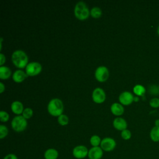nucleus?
I'll return each mask as SVG.
<instances>
[{"mask_svg": "<svg viewBox=\"0 0 159 159\" xmlns=\"http://www.w3.org/2000/svg\"><path fill=\"white\" fill-rule=\"evenodd\" d=\"M3 159H18L17 157L14 153H9L6 155Z\"/></svg>", "mask_w": 159, "mask_h": 159, "instance_id": "obj_29", "label": "nucleus"}, {"mask_svg": "<svg viewBox=\"0 0 159 159\" xmlns=\"http://www.w3.org/2000/svg\"><path fill=\"white\" fill-rule=\"evenodd\" d=\"M48 112L54 116H59L63 111V104L59 98H53L50 99L47 105Z\"/></svg>", "mask_w": 159, "mask_h": 159, "instance_id": "obj_2", "label": "nucleus"}, {"mask_svg": "<svg viewBox=\"0 0 159 159\" xmlns=\"http://www.w3.org/2000/svg\"><path fill=\"white\" fill-rule=\"evenodd\" d=\"M158 89H159V85H158Z\"/></svg>", "mask_w": 159, "mask_h": 159, "instance_id": "obj_35", "label": "nucleus"}, {"mask_svg": "<svg viewBox=\"0 0 159 159\" xmlns=\"http://www.w3.org/2000/svg\"><path fill=\"white\" fill-rule=\"evenodd\" d=\"M6 61V57L5 55L2 53H0V65L1 66H2L4 63Z\"/></svg>", "mask_w": 159, "mask_h": 159, "instance_id": "obj_30", "label": "nucleus"}, {"mask_svg": "<svg viewBox=\"0 0 159 159\" xmlns=\"http://www.w3.org/2000/svg\"><path fill=\"white\" fill-rule=\"evenodd\" d=\"M7 134H8L7 127L3 124H1L0 125V139H4L7 135Z\"/></svg>", "mask_w": 159, "mask_h": 159, "instance_id": "obj_23", "label": "nucleus"}, {"mask_svg": "<svg viewBox=\"0 0 159 159\" xmlns=\"http://www.w3.org/2000/svg\"><path fill=\"white\" fill-rule=\"evenodd\" d=\"M104 151L100 146L92 147L89 149L88 157L89 159H101Z\"/></svg>", "mask_w": 159, "mask_h": 159, "instance_id": "obj_10", "label": "nucleus"}, {"mask_svg": "<svg viewBox=\"0 0 159 159\" xmlns=\"http://www.w3.org/2000/svg\"><path fill=\"white\" fill-rule=\"evenodd\" d=\"M150 139L154 142H159V127H153L150 132Z\"/></svg>", "mask_w": 159, "mask_h": 159, "instance_id": "obj_18", "label": "nucleus"}, {"mask_svg": "<svg viewBox=\"0 0 159 159\" xmlns=\"http://www.w3.org/2000/svg\"><path fill=\"white\" fill-rule=\"evenodd\" d=\"M11 75V69L6 66H0V78L1 79H7Z\"/></svg>", "mask_w": 159, "mask_h": 159, "instance_id": "obj_17", "label": "nucleus"}, {"mask_svg": "<svg viewBox=\"0 0 159 159\" xmlns=\"http://www.w3.org/2000/svg\"><path fill=\"white\" fill-rule=\"evenodd\" d=\"M157 33H158V34L159 35V25H158V29H157Z\"/></svg>", "mask_w": 159, "mask_h": 159, "instance_id": "obj_34", "label": "nucleus"}, {"mask_svg": "<svg viewBox=\"0 0 159 159\" xmlns=\"http://www.w3.org/2000/svg\"><path fill=\"white\" fill-rule=\"evenodd\" d=\"M27 125L26 119L22 115H17L12 119L11 126L14 130L17 132L24 130Z\"/></svg>", "mask_w": 159, "mask_h": 159, "instance_id": "obj_4", "label": "nucleus"}, {"mask_svg": "<svg viewBox=\"0 0 159 159\" xmlns=\"http://www.w3.org/2000/svg\"><path fill=\"white\" fill-rule=\"evenodd\" d=\"M120 135H121V137L124 140H129L131 138L132 134H131V132L129 130L126 129H124V130L121 131Z\"/></svg>", "mask_w": 159, "mask_h": 159, "instance_id": "obj_24", "label": "nucleus"}, {"mask_svg": "<svg viewBox=\"0 0 159 159\" xmlns=\"http://www.w3.org/2000/svg\"><path fill=\"white\" fill-rule=\"evenodd\" d=\"M42 70V65L37 61L28 63L25 66V73L28 76H35L38 75Z\"/></svg>", "mask_w": 159, "mask_h": 159, "instance_id": "obj_6", "label": "nucleus"}, {"mask_svg": "<svg viewBox=\"0 0 159 159\" xmlns=\"http://www.w3.org/2000/svg\"><path fill=\"white\" fill-rule=\"evenodd\" d=\"M89 142L92 147H98L100 146L101 139L99 135H93L89 139Z\"/></svg>", "mask_w": 159, "mask_h": 159, "instance_id": "obj_19", "label": "nucleus"}, {"mask_svg": "<svg viewBox=\"0 0 159 159\" xmlns=\"http://www.w3.org/2000/svg\"><path fill=\"white\" fill-rule=\"evenodd\" d=\"M109 75V70L105 66H98L94 72V76L98 81L102 82L106 81Z\"/></svg>", "mask_w": 159, "mask_h": 159, "instance_id": "obj_8", "label": "nucleus"}, {"mask_svg": "<svg viewBox=\"0 0 159 159\" xmlns=\"http://www.w3.org/2000/svg\"><path fill=\"white\" fill-rule=\"evenodd\" d=\"M12 61L15 66L22 68L28 64V56L22 50H16L12 54Z\"/></svg>", "mask_w": 159, "mask_h": 159, "instance_id": "obj_1", "label": "nucleus"}, {"mask_svg": "<svg viewBox=\"0 0 159 159\" xmlns=\"http://www.w3.org/2000/svg\"><path fill=\"white\" fill-rule=\"evenodd\" d=\"M90 14L91 15L92 17L94 18H98L101 16L102 11L100 7L95 6L90 10Z\"/></svg>", "mask_w": 159, "mask_h": 159, "instance_id": "obj_21", "label": "nucleus"}, {"mask_svg": "<svg viewBox=\"0 0 159 159\" xmlns=\"http://www.w3.org/2000/svg\"><path fill=\"white\" fill-rule=\"evenodd\" d=\"M112 124L115 129L121 131L124 129H126L127 127V123L126 120L124 118L120 117H116L113 120Z\"/></svg>", "mask_w": 159, "mask_h": 159, "instance_id": "obj_12", "label": "nucleus"}, {"mask_svg": "<svg viewBox=\"0 0 159 159\" xmlns=\"http://www.w3.org/2000/svg\"><path fill=\"white\" fill-rule=\"evenodd\" d=\"M28 75L27 73L22 70H17L12 74V79L17 83L22 82Z\"/></svg>", "mask_w": 159, "mask_h": 159, "instance_id": "obj_13", "label": "nucleus"}, {"mask_svg": "<svg viewBox=\"0 0 159 159\" xmlns=\"http://www.w3.org/2000/svg\"><path fill=\"white\" fill-rule=\"evenodd\" d=\"M74 13L78 19L84 20L88 17L90 12L88 7L84 2L78 1L75 6Z\"/></svg>", "mask_w": 159, "mask_h": 159, "instance_id": "obj_3", "label": "nucleus"}, {"mask_svg": "<svg viewBox=\"0 0 159 159\" xmlns=\"http://www.w3.org/2000/svg\"><path fill=\"white\" fill-rule=\"evenodd\" d=\"M9 119V114L6 112L5 111H0V120L2 122H6Z\"/></svg>", "mask_w": 159, "mask_h": 159, "instance_id": "obj_26", "label": "nucleus"}, {"mask_svg": "<svg viewBox=\"0 0 159 159\" xmlns=\"http://www.w3.org/2000/svg\"><path fill=\"white\" fill-rule=\"evenodd\" d=\"M88 151L89 150L86 146L79 145L73 148L72 155L76 159H83L88 157Z\"/></svg>", "mask_w": 159, "mask_h": 159, "instance_id": "obj_5", "label": "nucleus"}, {"mask_svg": "<svg viewBox=\"0 0 159 159\" xmlns=\"http://www.w3.org/2000/svg\"><path fill=\"white\" fill-rule=\"evenodd\" d=\"M92 98L93 100L97 103L102 102L106 99V94L104 89L99 87L96 88L93 91Z\"/></svg>", "mask_w": 159, "mask_h": 159, "instance_id": "obj_9", "label": "nucleus"}, {"mask_svg": "<svg viewBox=\"0 0 159 159\" xmlns=\"http://www.w3.org/2000/svg\"><path fill=\"white\" fill-rule=\"evenodd\" d=\"M100 147L103 151L109 152L116 148V142L113 138L109 137H105L101 140Z\"/></svg>", "mask_w": 159, "mask_h": 159, "instance_id": "obj_7", "label": "nucleus"}, {"mask_svg": "<svg viewBox=\"0 0 159 159\" xmlns=\"http://www.w3.org/2000/svg\"><path fill=\"white\" fill-rule=\"evenodd\" d=\"M138 99H139L138 97H134V101H138Z\"/></svg>", "mask_w": 159, "mask_h": 159, "instance_id": "obj_33", "label": "nucleus"}, {"mask_svg": "<svg viewBox=\"0 0 159 159\" xmlns=\"http://www.w3.org/2000/svg\"><path fill=\"white\" fill-rule=\"evenodd\" d=\"M149 93L152 95H158L159 94V89L158 86H157L155 85H152L148 88Z\"/></svg>", "mask_w": 159, "mask_h": 159, "instance_id": "obj_27", "label": "nucleus"}, {"mask_svg": "<svg viewBox=\"0 0 159 159\" xmlns=\"http://www.w3.org/2000/svg\"><path fill=\"white\" fill-rule=\"evenodd\" d=\"M5 89V86L2 82H0V93H2Z\"/></svg>", "mask_w": 159, "mask_h": 159, "instance_id": "obj_31", "label": "nucleus"}, {"mask_svg": "<svg viewBox=\"0 0 159 159\" xmlns=\"http://www.w3.org/2000/svg\"><path fill=\"white\" fill-rule=\"evenodd\" d=\"M59 153L57 150L53 148H50L46 150L44 152L43 157L45 159H57Z\"/></svg>", "mask_w": 159, "mask_h": 159, "instance_id": "obj_14", "label": "nucleus"}, {"mask_svg": "<svg viewBox=\"0 0 159 159\" xmlns=\"http://www.w3.org/2000/svg\"><path fill=\"white\" fill-rule=\"evenodd\" d=\"M22 116L25 118V119H29L31 117V116L33 114V111L31 108L30 107H26L24 109L22 112Z\"/></svg>", "mask_w": 159, "mask_h": 159, "instance_id": "obj_25", "label": "nucleus"}, {"mask_svg": "<svg viewBox=\"0 0 159 159\" xmlns=\"http://www.w3.org/2000/svg\"><path fill=\"white\" fill-rule=\"evenodd\" d=\"M150 106L152 107L157 108L159 107V99L155 98L150 101Z\"/></svg>", "mask_w": 159, "mask_h": 159, "instance_id": "obj_28", "label": "nucleus"}, {"mask_svg": "<svg viewBox=\"0 0 159 159\" xmlns=\"http://www.w3.org/2000/svg\"><path fill=\"white\" fill-rule=\"evenodd\" d=\"M155 126H157V127H159V119H157V120L155 121Z\"/></svg>", "mask_w": 159, "mask_h": 159, "instance_id": "obj_32", "label": "nucleus"}, {"mask_svg": "<svg viewBox=\"0 0 159 159\" xmlns=\"http://www.w3.org/2000/svg\"><path fill=\"white\" fill-rule=\"evenodd\" d=\"M111 111L114 115L120 116L124 112V108L120 103L114 102L111 106Z\"/></svg>", "mask_w": 159, "mask_h": 159, "instance_id": "obj_16", "label": "nucleus"}, {"mask_svg": "<svg viewBox=\"0 0 159 159\" xmlns=\"http://www.w3.org/2000/svg\"><path fill=\"white\" fill-rule=\"evenodd\" d=\"M11 108L12 112L16 114H20L22 113L24 111V106L22 103L19 101H14L11 103Z\"/></svg>", "mask_w": 159, "mask_h": 159, "instance_id": "obj_15", "label": "nucleus"}, {"mask_svg": "<svg viewBox=\"0 0 159 159\" xmlns=\"http://www.w3.org/2000/svg\"><path fill=\"white\" fill-rule=\"evenodd\" d=\"M134 96L133 94L127 91H125L122 92L119 96V100L120 102L124 105H129L132 103L134 101Z\"/></svg>", "mask_w": 159, "mask_h": 159, "instance_id": "obj_11", "label": "nucleus"}, {"mask_svg": "<svg viewBox=\"0 0 159 159\" xmlns=\"http://www.w3.org/2000/svg\"><path fill=\"white\" fill-rule=\"evenodd\" d=\"M69 122L68 117L66 114H61L59 116H58V122L61 125H65L68 124Z\"/></svg>", "mask_w": 159, "mask_h": 159, "instance_id": "obj_22", "label": "nucleus"}, {"mask_svg": "<svg viewBox=\"0 0 159 159\" xmlns=\"http://www.w3.org/2000/svg\"><path fill=\"white\" fill-rule=\"evenodd\" d=\"M134 93L137 96H143L145 93V88L141 84H136L133 88Z\"/></svg>", "mask_w": 159, "mask_h": 159, "instance_id": "obj_20", "label": "nucleus"}]
</instances>
